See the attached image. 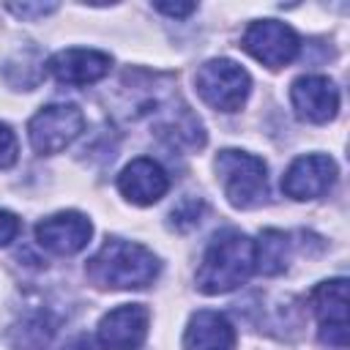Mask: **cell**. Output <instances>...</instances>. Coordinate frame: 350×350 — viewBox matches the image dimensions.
I'll return each instance as SVG.
<instances>
[{"label": "cell", "mask_w": 350, "mask_h": 350, "mask_svg": "<svg viewBox=\"0 0 350 350\" xmlns=\"http://www.w3.org/2000/svg\"><path fill=\"white\" fill-rule=\"evenodd\" d=\"M150 312L142 304H123L107 312L98 323V347L101 350H137L148 336Z\"/></svg>", "instance_id": "9c48e42d"}, {"label": "cell", "mask_w": 350, "mask_h": 350, "mask_svg": "<svg viewBox=\"0 0 350 350\" xmlns=\"http://www.w3.org/2000/svg\"><path fill=\"white\" fill-rule=\"evenodd\" d=\"M90 232H93L90 221L77 211H63V213L46 216L44 221L36 224L38 246L52 254H60V257L82 252L90 241Z\"/></svg>", "instance_id": "30bf717a"}, {"label": "cell", "mask_w": 350, "mask_h": 350, "mask_svg": "<svg viewBox=\"0 0 350 350\" xmlns=\"http://www.w3.org/2000/svg\"><path fill=\"white\" fill-rule=\"evenodd\" d=\"M57 8V3H11L8 11L22 16V19H33V16H44V14H52Z\"/></svg>", "instance_id": "d6986e66"}, {"label": "cell", "mask_w": 350, "mask_h": 350, "mask_svg": "<svg viewBox=\"0 0 350 350\" xmlns=\"http://www.w3.org/2000/svg\"><path fill=\"white\" fill-rule=\"evenodd\" d=\"M19 145H16V134L11 131V126L0 123V170H8L16 161Z\"/></svg>", "instance_id": "e0dca14e"}, {"label": "cell", "mask_w": 350, "mask_h": 350, "mask_svg": "<svg viewBox=\"0 0 350 350\" xmlns=\"http://www.w3.org/2000/svg\"><path fill=\"white\" fill-rule=\"evenodd\" d=\"M265 161L243 150H221L216 156V175L221 180L224 197L235 208H254L268 197Z\"/></svg>", "instance_id": "3957f363"}, {"label": "cell", "mask_w": 350, "mask_h": 350, "mask_svg": "<svg viewBox=\"0 0 350 350\" xmlns=\"http://www.w3.org/2000/svg\"><path fill=\"white\" fill-rule=\"evenodd\" d=\"M118 189L134 205H153L167 194L170 178L159 161L139 156L123 167V172L118 175Z\"/></svg>", "instance_id": "4fadbf2b"}, {"label": "cell", "mask_w": 350, "mask_h": 350, "mask_svg": "<svg viewBox=\"0 0 350 350\" xmlns=\"http://www.w3.org/2000/svg\"><path fill=\"white\" fill-rule=\"evenodd\" d=\"M183 347L186 350H235V328L224 314L202 309L191 314L183 334Z\"/></svg>", "instance_id": "5bb4252c"}, {"label": "cell", "mask_w": 350, "mask_h": 350, "mask_svg": "<svg viewBox=\"0 0 350 350\" xmlns=\"http://www.w3.org/2000/svg\"><path fill=\"white\" fill-rule=\"evenodd\" d=\"M19 235V219L11 211L0 208V246H8Z\"/></svg>", "instance_id": "ffe728a7"}, {"label": "cell", "mask_w": 350, "mask_h": 350, "mask_svg": "<svg viewBox=\"0 0 350 350\" xmlns=\"http://www.w3.org/2000/svg\"><path fill=\"white\" fill-rule=\"evenodd\" d=\"M153 8H156V11H161V14L178 16V19H183V16H189V14H194V11H197V5H194V3H156Z\"/></svg>", "instance_id": "44dd1931"}, {"label": "cell", "mask_w": 350, "mask_h": 350, "mask_svg": "<svg viewBox=\"0 0 350 350\" xmlns=\"http://www.w3.org/2000/svg\"><path fill=\"white\" fill-rule=\"evenodd\" d=\"M241 46L254 60H260L262 66L282 68V66L295 60V55L301 49V41H298V33L290 25L276 22V19H260V22H252L246 27V33L241 38Z\"/></svg>", "instance_id": "8992f818"}, {"label": "cell", "mask_w": 350, "mask_h": 350, "mask_svg": "<svg viewBox=\"0 0 350 350\" xmlns=\"http://www.w3.org/2000/svg\"><path fill=\"white\" fill-rule=\"evenodd\" d=\"M290 98L295 112L309 123H328L339 109V90L328 77L306 74L298 77L290 88Z\"/></svg>", "instance_id": "8fae6325"}, {"label": "cell", "mask_w": 350, "mask_h": 350, "mask_svg": "<svg viewBox=\"0 0 350 350\" xmlns=\"http://www.w3.org/2000/svg\"><path fill=\"white\" fill-rule=\"evenodd\" d=\"M312 309L320 317V339L347 347V279H331L312 290Z\"/></svg>", "instance_id": "ba28073f"}, {"label": "cell", "mask_w": 350, "mask_h": 350, "mask_svg": "<svg viewBox=\"0 0 350 350\" xmlns=\"http://www.w3.org/2000/svg\"><path fill=\"white\" fill-rule=\"evenodd\" d=\"M85 129V115L77 104H49L27 123V137L36 153H60Z\"/></svg>", "instance_id": "5b68a950"}, {"label": "cell", "mask_w": 350, "mask_h": 350, "mask_svg": "<svg viewBox=\"0 0 350 350\" xmlns=\"http://www.w3.org/2000/svg\"><path fill=\"white\" fill-rule=\"evenodd\" d=\"M254 273V241L243 232H219L197 268V290L205 295H221L241 287Z\"/></svg>", "instance_id": "6da1fadb"}, {"label": "cell", "mask_w": 350, "mask_h": 350, "mask_svg": "<svg viewBox=\"0 0 350 350\" xmlns=\"http://www.w3.org/2000/svg\"><path fill=\"white\" fill-rule=\"evenodd\" d=\"M52 331H55V325H52L49 314L46 312H33V314L22 317V323L16 325V334H19L16 347H30V350L44 347L49 342Z\"/></svg>", "instance_id": "2e32d148"}, {"label": "cell", "mask_w": 350, "mask_h": 350, "mask_svg": "<svg viewBox=\"0 0 350 350\" xmlns=\"http://www.w3.org/2000/svg\"><path fill=\"white\" fill-rule=\"evenodd\" d=\"M287 235L279 230H265L260 241H254V271L273 276L287 268Z\"/></svg>", "instance_id": "9a60e30c"}, {"label": "cell", "mask_w": 350, "mask_h": 350, "mask_svg": "<svg viewBox=\"0 0 350 350\" xmlns=\"http://www.w3.org/2000/svg\"><path fill=\"white\" fill-rule=\"evenodd\" d=\"M200 211H202V202H200V200H186L183 205H178V208L172 211L175 227H180V230L194 227V224L200 221Z\"/></svg>", "instance_id": "ac0fdd59"}, {"label": "cell", "mask_w": 350, "mask_h": 350, "mask_svg": "<svg viewBox=\"0 0 350 350\" xmlns=\"http://www.w3.org/2000/svg\"><path fill=\"white\" fill-rule=\"evenodd\" d=\"M336 180V161L325 153H306L298 156L284 178H282V191L293 200H314L323 197Z\"/></svg>", "instance_id": "52a82bcc"}, {"label": "cell", "mask_w": 350, "mask_h": 350, "mask_svg": "<svg viewBox=\"0 0 350 350\" xmlns=\"http://www.w3.org/2000/svg\"><path fill=\"white\" fill-rule=\"evenodd\" d=\"M194 88L208 107H213L219 112H235L246 101V96L252 90V79H249L246 68H241L235 60L216 57L197 68Z\"/></svg>", "instance_id": "277c9868"}, {"label": "cell", "mask_w": 350, "mask_h": 350, "mask_svg": "<svg viewBox=\"0 0 350 350\" xmlns=\"http://www.w3.org/2000/svg\"><path fill=\"white\" fill-rule=\"evenodd\" d=\"M46 68L57 82L82 88V85H93V82L104 79L112 68V57L104 52H96V49L74 46V49H63V52L52 55Z\"/></svg>", "instance_id": "7c38bea8"}, {"label": "cell", "mask_w": 350, "mask_h": 350, "mask_svg": "<svg viewBox=\"0 0 350 350\" xmlns=\"http://www.w3.org/2000/svg\"><path fill=\"white\" fill-rule=\"evenodd\" d=\"M88 276L98 287L139 290L159 276V260L142 243L109 238L88 262Z\"/></svg>", "instance_id": "7a4b0ae2"}]
</instances>
